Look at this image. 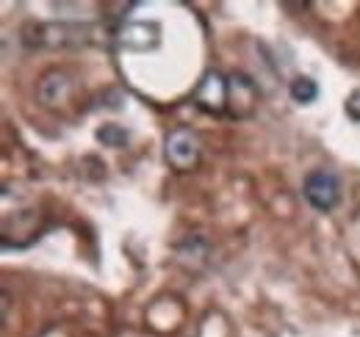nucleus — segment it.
I'll return each mask as SVG.
<instances>
[{
    "label": "nucleus",
    "mask_w": 360,
    "mask_h": 337,
    "mask_svg": "<svg viewBox=\"0 0 360 337\" xmlns=\"http://www.w3.org/2000/svg\"><path fill=\"white\" fill-rule=\"evenodd\" d=\"M91 39L89 25H72V22H31L22 28L25 47H42V50H67L81 47Z\"/></svg>",
    "instance_id": "f257e3e1"
},
{
    "label": "nucleus",
    "mask_w": 360,
    "mask_h": 337,
    "mask_svg": "<svg viewBox=\"0 0 360 337\" xmlns=\"http://www.w3.org/2000/svg\"><path fill=\"white\" fill-rule=\"evenodd\" d=\"M202 158V141L191 127H175L164 141V161L175 171H191Z\"/></svg>",
    "instance_id": "f03ea898"
},
{
    "label": "nucleus",
    "mask_w": 360,
    "mask_h": 337,
    "mask_svg": "<svg viewBox=\"0 0 360 337\" xmlns=\"http://www.w3.org/2000/svg\"><path fill=\"white\" fill-rule=\"evenodd\" d=\"M302 194L319 213H330L341 202V180L330 168H314L308 171L302 183Z\"/></svg>",
    "instance_id": "7ed1b4c3"
},
{
    "label": "nucleus",
    "mask_w": 360,
    "mask_h": 337,
    "mask_svg": "<svg viewBox=\"0 0 360 337\" xmlns=\"http://www.w3.org/2000/svg\"><path fill=\"white\" fill-rule=\"evenodd\" d=\"M258 97H261V91H258V86H255V81L250 75L233 72L227 78V111L236 119L252 117L255 108H258Z\"/></svg>",
    "instance_id": "20e7f679"
},
{
    "label": "nucleus",
    "mask_w": 360,
    "mask_h": 337,
    "mask_svg": "<svg viewBox=\"0 0 360 337\" xmlns=\"http://www.w3.org/2000/svg\"><path fill=\"white\" fill-rule=\"evenodd\" d=\"M194 103L202 108V111H208V114H222L227 111V78L225 75H219L217 70L214 72H208L197 88H194Z\"/></svg>",
    "instance_id": "39448f33"
},
{
    "label": "nucleus",
    "mask_w": 360,
    "mask_h": 337,
    "mask_svg": "<svg viewBox=\"0 0 360 337\" xmlns=\"http://www.w3.org/2000/svg\"><path fill=\"white\" fill-rule=\"evenodd\" d=\"M117 42L125 50L147 53V50H155L161 44V28L155 22H125L117 31Z\"/></svg>",
    "instance_id": "423d86ee"
},
{
    "label": "nucleus",
    "mask_w": 360,
    "mask_h": 337,
    "mask_svg": "<svg viewBox=\"0 0 360 337\" xmlns=\"http://www.w3.org/2000/svg\"><path fill=\"white\" fill-rule=\"evenodd\" d=\"M70 88H72V84L64 72H47L39 84V103L47 108H56L70 97Z\"/></svg>",
    "instance_id": "0eeeda50"
},
{
    "label": "nucleus",
    "mask_w": 360,
    "mask_h": 337,
    "mask_svg": "<svg viewBox=\"0 0 360 337\" xmlns=\"http://www.w3.org/2000/svg\"><path fill=\"white\" fill-rule=\"evenodd\" d=\"M208 252H211V246L202 235H188L186 241L178 244V260L186 268H202L208 263Z\"/></svg>",
    "instance_id": "6e6552de"
},
{
    "label": "nucleus",
    "mask_w": 360,
    "mask_h": 337,
    "mask_svg": "<svg viewBox=\"0 0 360 337\" xmlns=\"http://www.w3.org/2000/svg\"><path fill=\"white\" fill-rule=\"evenodd\" d=\"M288 91H291V100L300 103V105H311L319 100V84L311 75H297L288 86Z\"/></svg>",
    "instance_id": "1a4fd4ad"
},
{
    "label": "nucleus",
    "mask_w": 360,
    "mask_h": 337,
    "mask_svg": "<svg viewBox=\"0 0 360 337\" xmlns=\"http://www.w3.org/2000/svg\"><path fill=\"white\" fill-rule=\"evenodd\" d=\"M128 130L122 125H117V122H108V125L97 127V141L100 144H105V147H114V150H120V147H125L128 144Z\"/></svg>",
    "instance_id": "9d476101"
},
{
    "label": "nucleus",
    "mask_w": 360,
    "mask_h": 337,
    "mask_svg": "<svg viewBox=\"0 0 360 337\" xmlns=\"http://www.w3.org/2000/svg\"><path fill=\"white\" fill-rule=\"evenodd\" d=\"M344 111H347V117H349L352 122H360V88H355V91L347 97Z\"/></svg>",
    "instance_id": "9b49d317"
}]
</instances>
